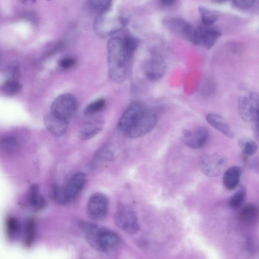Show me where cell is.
Instances as JSON below:
<instances>
[{
	"label": "cell",
	"instance_id": "f546056e",
	"mask_svg": "<svg viewBox=\"0 0 259 259\" xmlns=\"http://www.w3.org/2000/svg\"><path fill=\"white\" fill-rule=\"evenodd\" d=\"M106 101L104 99H97L88 104L84 109L86 114H93L101 111L105 106Z\"/></svg>",
	"mask_w": 259,
	"mask_h": 259
},
{
	"label": "cell",
	"instance_id": "ffe728a7",
	"mask_svg": "<svg viewBox=\"0 0 259 259\" xmlns=\"http://www.w3.org/2000/svg\"><path fill=\"white\" fill-rule=\"evenodd\" d=\"M242 173L241 167L237 166L227 169L223 176V184L228 190H233L238 185Z\"/></svg>",
	"mask_w": 259,
	"mask_h": 259
},
{
	"label": "cell",
	"instance_id": "8fae6325",
	"mask_svg": "<svg viewBox=\"0 0 259 259\" xmlns=\"http://www.w3.org/2000/svg\"><path fill=\"white\" fill-rule=\"evenodd\" d=\"M108 208V200L104 194L96 193L90 197L87 205V212L92 220L104 219L107 213Z\"/></svg>",
	"mask_w": 259,
	"mask_h": 259
},
{
	"label": "cell",
	"instance_id": "9a60e30c",
	"mask_svg": "<svg viewBox=\"0 0 259 259\" xmlns=\"http://www.w3.org/2000/svg\"><path fill=\"white\" fill-rule=\"evenodd\" d=\"M119 243V238L114 232L100 229L97 240V249L104 251L114 250Z\"/></svg>",
	"mask_w": 259,
	"mask_h": 259
},
{
	"label": "cell",
	"instance_id": "3957f363",
	"mask_svg": "<svg viewBox=\"0 0 259 259\" xmlns=\"http://www.w3.org/2000/svg\"><path fill=\"white\" fill-rule=\"evenodd\" d=\"M237 108L239 116L244 121L251 122L257 129L258 115V95L255 92L248 96H240L237 100Z\"/></svg>",
	"mask_w": 259,
	"mask_h": 259
},
{
	"label": "cell",
	"instance_id": "30bf717a",
	"mask_svg": "<svg viewBox=\"0 0 259 259\" xmlns=\"http://www.w3.org/2000/svg\"><path fill=\"white\" fill-rule=\"evenodd\" d=\"M146 108L139 102L131 104L124 112L118 122L119 130L126 134L136 123Z\"/></svg>",
	"mask_w": 259,
	"mask_h": 259
},
{
	"label": "cell",
	"instance_id": "484cf974",
	"mask_svg": "<svg viewBox=\"0 0 259 259\" xmlns=\"http://www.w3.org/2000/svg\"><path fill=\"white\" fill-rule=\"evenodd\" d=\"M245 196L246 189L244 186H241L230 198L229 205L233 208L239 207L243 203Z\"/></svg>",
	"mask_w": 259,
	"mask_h": 259
},
{
	"label": "cell",
	"instance_id": "9c48e42d",
	"mask_svg": "<svg viewBox=\"0 0 259 259\" xmlns=\"http://www.w3.org/2000/svg\"><path fill=\"white\" fill-rule=\"evenodd\" d=\"M156 121L157 116L155 113L146 109L126 134L132 138L143 136L153 128Z\"/></svg>",
	"mask_w": 259,
	"mask_h": 259
},
{
	"label": "cell",
	"instance_id": "d4e9b609",
	"mask_svg": "<svg viewBox=\"0 0 259 259\" xmlns=\"http://www.w3.org/2000/svg\"><path fill=\"white\" fill-rule=\"evenodd\" d=\"M113 156V152L107 147L101 149L95 155L92 161V166H98L105 162L108 161Z\"/></svg>",
	"mask_w": 259,
	"mask_h": 259
},
{
	"label": "cell",
	"instance_id": "2e32d148",
	"mask_svg": "<svg viewBox=\"0 0 259 259\" xmlns=\"http://www.w3.org/2000/svg\"><path fill=\"white\" fill-rule=\"evenodd\" d=\"M104 121L102 119L96 118L86 121L80 127L78 137L82 140H88L96 136L103 128Z\"/></svg>",
	"mask_w": 259,
	"mask_h": 259
},
{
	"label": "cell",
	"instance_id": "d590c367",
	"mask_svg": "<svg viewBox=\"0 0 259 259\" xmlns=\"http://www.w3.org/2000/svg\"><path fill=\"white\" fill-rule=\"evenodd\" d=\"M75 64V61L72 58H64L60 60L59 64L63 69H69L72 67Z\"/></svg>",
	"mask_w": 259,
	"mask_h": 259
},
{
	"label": "cell",
	"instance_id": "5bb4252c",
	"mask_svg": "<svg viewBox=\"0 0 259 259\" xmlns=\"http://www.w3.org/2000/svg\"><path fill=\"white\" fill-rule=\"evenodd\" d=\"M85 176L81 172L74 174L64 186L69 203L73 201L81 191L85 183Z\"/></svg>",
	"mask_w": 259,
	"mask_h": 259
},
{
	"label": "cell",
	"instance_id": "7402d4cb",
	"mask_svg": "<svg viewBox=\"0 0 259 259\" xmlns=\"http://www.w3.org/2000/svg\"><path fill=\"white\" fill-rule=\"evenodd\" d=\"M81 228L88 242L97 249V240L100 229L94 224L84 222L81 223Z\"/></svg>",
	"mask_w": 259,
	"mask_h": 259
},
{
	"label": "cell",
	"instance_id": "8992f818",
	"mask_svg": "<svg viewBox=\"0 0 259 259\" xmlns=\"http://www.w3.org/2000/svg\"><path fill=\"white\" fill-rule=\"evenodd\" d=\"M115 222L119 228L128 234H135L139 229L135 212L126 205L118 207L115 214Z\"/></svg>",
	"mask_w": 259,
	"mask_h": 259
},
{
	"label": "cell",
	"instance_id": "4dcf8cb0",
	"mask_svg": "<svg viewBox=\"0 0 259 259\" xmlns=\"http://www.w3.org/2000/svg\"><path fill=\"white\" fill-rule=\"evenodd\" d=\"M6 230L10 238H15L20 230V224L18 221L13 217L9 218L6 221Z\"/></svg>",
	"mask_w": 259,
	"mask_h": 259
},
{
	"label": "cell",
	"instance_id": "e575fe53",
	"mask_svg": "<svg viewBox=\"0 0 259 259\" xmlns=\"http://www.w3.org/2000/svg\"><path fill=\"white\" fill-rule=\"evenodd\" d=\"M255 1L247 0V1H233V4L236 7L241 9H247L252 8Z\"/></svg>",
	"mask_w": 259,
	"mask_h": 259
},
{
	"label": "cell",
	"instance_id": "7c38bea8",
	"mask_svg": "<svg viewBox=\"0 0 259 259\" xmlns=\"http://www.w3.org/2000/svg\"><path fill=\"white\" fill-rule=\"evenodd\" d=\"M184 143L190 148L200 149L207 143L209 138L208 130L203 126H197L192 130L186 129L183 131Z\"/></svg>",
	"mask_w": 259,
	"mask_h": 259
},
{
	"label": "cell",
	"instance_id": "7a4b0ae2",
	"mask_svg": "<svg viewBox=\"0 0 259 259\" xmlns=\"http://www.w3.org/2000/svg\"><path fill=\"white\" fill-rule=\"evenodd\" d=\"M127 22L126 16L121 12L108 11L98 14L95 20L94 29L102 37L111 35L121 29Z\"/></svg>",
	"mask_w": 259,
	"mask_h": 259
},
{
	"label": "cell",
	"instance_id": "ac0fdd59",
	"mask_svg": "<svg viewBox=\"0 0 259 259\" xmlns=\"http://www.w3.org/2000/svg\"><path fill=\"white\" fill-rule=\"evenodd\" d=\"M26 200L28 206L35 211L44 209L47 206V201L40 193L37 185H32L29 189Z\"/></svg>",
	"mask_w": 259,
	"mask_h": 259
},
{
	"label": "cell",
	"instance_id": "ba28073f",
	"mask_svg": "<svg viewBox=\"0 0 259 259\" xmlns=\"http://www.w3.org/2000/svg\"><path fill=\"white\" fill-rule=\"evenodd\" d=\"M166 71V64L159 53L152 52L144 64V74L148 79L156 81L161 78Z\"/></svg>",
	"mask_w": 259,
	"mask_h": 259
},
{
	"label": "cell",
	"instance_id": "8d00e7d4",
	"mask_svg": "<svg viewBox=\"0 0 259 259\" xmlns=\"http://www.w3.org/2000/svg\"><path fill=\"white\" fill-rule=\"evenodd\" d=\"M176 1H160L161 5L163 7H170L176 3Z\"/></svg>",
	"mask_w": 259,
	"mask_h": 259
},
{
	"label": "cell",
	"instance_id": "f1b7e54d",
	"mask_svg": "<svg viewBox=\"0 0 259 259\" xmlns=\"http://www.w3.org/2000/svg\"><path fill=\"white\" fill-rule=\"evenodd\" d=\"M123 47L126 58L131 57L137 48L138 40L130 36H126L122 39Z\"/></svg>",
	"mask_w": 259,
	"mask_h": 259
},
{
	"label": "cell",
	"instance_id": "4316f807",
	"mask_svg": "<svg viewBox=\"0 0 259 259\" xmlns=\"http://www.w3.org/2000/svg\"><path fill=\"white\" fill-rule=\"evenodd\" d=\"M51 196L53 200L58 204L65 205L69 203L64 187L53 186L51 190Z\"/></svg>",
	"mask_w": 259,
	"mask_h": 259
},
{
	"label": "cell",
	"instance_id": "1f68e13d",
	"mask_svg": "<svg viewBox=\"0 0 259 259\" xmlns=\"http://www.w3.org/2000/svg\"><path fill=\"white\" fill-rule=\"evenodd\" d=\"M25 244L30 245L34 238L35 234V223L33 220H29L25 227Z\"/></svg>",
	"mask_w": 259,
	"mask_h": 259
},
{
	"label": "cell",
	"instance_id": "83f0119b",
	"mask_svg": "<svg viewBox=\"0 0 259 259\" xmlns=\"http://www.w3.org/2000/svg\"><path fill=\"white\" fill-rule=\"evenodd\" d=\"M21 88L20 83L14 79H8L4 82L1 85L3 92L10 96L17 94L19 92Z\"/></svg>",
	"mask_w": 259,
	"mask_h": 259
},
{
	"label": "cell",
	"instance_id": "277c9868",
	"mask_svg": "<svg viewBox=\"0 0 259 259\" xmlns=\"http://www.w3.org/2000/svg\"><path fill=\"white\" fill-rule=\"evenodd\" d=\"M77 102L72 94L65 93L57 97L51 107V113L60 118L69 121L77 108Z\"/></svg>",
	"mask_w": 259,
	"mask_h": 259
},
{
	"label": "cell",
	"instance_id": "52a82bcc",
	"mask_svg": "<svg viewBox=\"0 0 259 259\" xmlns=\"http://www.w3.org/2000/svg\"><path fill=\"white\" fill-rule=\"evenodd\" d=\"M163 24L170 31L194 45L196 28L190 23L180 18L168 17L163 20Z\"/></svg>",
	"mask_w": 259,
	"mask_h": 259
},
{
	"label": "cell",
	"instance_id": "d6a6232c",
	"mask_svg": "<svg viewBox=\"0 0 259 259\" xmlns=\"http://www.w3.org/2000/svg\"><path fill=\"white\" fill-rule=\"evenodd\" d=\"M89 3L90 6L96 11L98 14H100L111 9L112 2L110 1H90Z\"/></svg>",
	"mask_w": 259,
	"mask_h": 259
},
{
	"label": "cell",
	"instance_id": "d6986e66",
	"mask_svg": "<svg viewBox=\"0 0 259 259\" xmlns=\"http://www.w3.org/2000/svg\"><path fill=\"white\" fill-rule=\"evenodd\" d=\"M207 122L227 137L232 139L234 135L233 131L225 119L220 115L215 113H209L206 116Z\"/></svg>",
	"mask_w": 259,
	"mask_h": 259
},
{
	"label": "cell",
	"instance_id": "6da1fadb",
	"mask_svg": "<svg viewBox=\"0 0 259 259\" xmlns=\"http://www.w3.org/2000/svg\"><path fill=\"white\" fill-rule=\"evenodd\" d=\"M108 74L114 82L124 80L127 59L123 47L122 39L119 37L110 38L107 44Z\"/></svg>",
	"mask_w": 259,
	"mask_h": 259
},
{
	"label": "cell",
	"instance_id": "603a6c76",
	"mask_svg": "<svg viewBox=\"0 0 259 259\" xmlns=\"http://www.w3.org/2000/svg\"><path fill=\"white\" fill-rule=\"evenodd\" d=\"M19 145L13 136L5 135L0 137V151L7 154H12L18 151Z\"/></svg>",
	"mask_w": 259,
	"mask_h": 259
},
{
	"label": "cell",
	"instance_id": "4fadbf2b",
	"mask_svg": "<svg viewBox=\"0 0 259 259\" xmlns=\"http://www.w3.org/2000/svg\"><path fill=\"white\" fill-rule=\"evenodd\" d=\"M221 35V32L211 27L199 26L196 28L195 45H202L211 49Z\"/></svg>",
	"mask_w": 259,
	"mask_h": 259
},
{
	"label": "cell",
	"instance_id": "cb8c5ba5",
	"mask_svg": "<svg viewBox=\"0 0 259 259\" xmlns=\"http://www.w3.org/2000/svg\"><path fill=\"white\" fill-rule=\"evenodd\" d=\"M199 11L202 23L207 26L215 23L219 17L218 12L205 7H199Z\"/></svg>",
	"mask_w": 259,
	"mask_h": 259
},
{
	"label": "cell",
	"instance_id": "836d02e7",
	"mask_svg": "<svg viewBox=\"0 0 259 259\" xmlns=\"http://www.w3.org/2000/svg\"><path fill=\"white\" fill-rule=\"evenodd\" d=\"M241 147L244 153L248 156H251L254 154L257 149L256 143L251 140L241 142Z\"/></svg>",
	"mask_w": 259,
	"mask_h": 259
},
{
	"label": "cell",
	"instance_id": "5b68a950",
	"mask_svg": "<svg viewBox=\"0 0 259 259\" xmlns=\"http://www.w3.org/2000/svg\"><path fill=\"white\" fill-rule=\"evenodd\" d=\"M227 164L226 158L218 153L205 154L200 160V167L202 172L209 177H216L224 171Z\"/></svg>",
	"mask_w": 259,
	"mask_h": 259
},
{
	"label": "cell",
	"instance_id": "44dd1931",
	"mask_svg": "<svg viewBox=\"0 0 259 259\" xmlns=\"http://www.w3.org/2000/svg\"><path fill=\"white\" fill-rule=\"evenodd\" d=\"M258 217V208L252 203L246 204L239 213V219L244 224L251 225L254 223Z\"/></svg>",
	"mask_w": 259,
	"mask_h": 259
},
{
	"label": "cell",
	"instance_id": "e0dca14e",
	"mask_svg": "<svg viewBox=\"0 0 259 259\" xmlns=\"http://www.w3.org/2000/svg\"><path fill=\"white\" fill-rule=\"evenodd\" d=\"M68 120L58 117L51 113L44 118V123L48 130L55 136H61L66 132Z\"/></svg>",
	"mask_w": 259,
	"mask_h": 259
}]
</instances>
